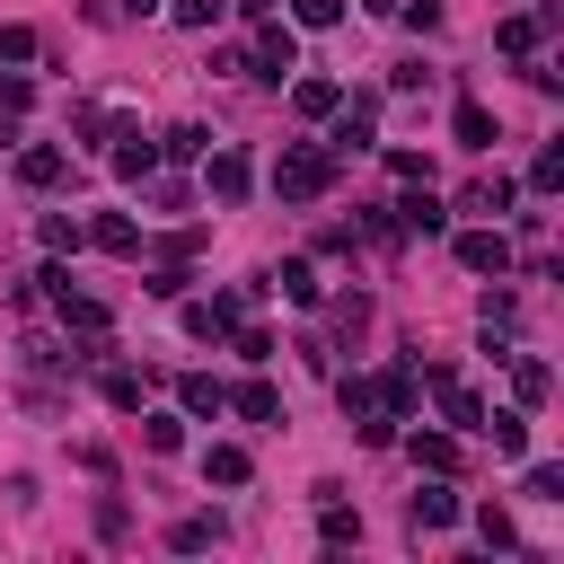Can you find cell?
<instances>
[{
  "mask_svg": "<svg viewBox=\"0 0 564 564\" xmlns=\"http://www.w3.org/2000/svg\"><path fill=\"white\" fill-rule=\"evenodd\" d=\"M326 185H335V159L308 150V141H282V159H273V194H282V203H317Z\"/></svg>",
  "mask_w": 564,
  "mask_h": 564,
  "instance_id": "6da1fadb",
  "label": "cell"
},
{
  "mask_svg": "<svg viewBox=\"0 0 564 564\" xmlns=\"http://www.w3.org/2000/svg\"><path fill=\"white\" fill-rule=\"evenodd\" d=\"M370 132H379V88H361V97H335L326 159H352V150H370Z\"/></svg>",
  "mask_w": 564,
  "mask_h": 564,
  "instance_id": "7a4b0ae2",
  "label": "cell"
},
{
  "mask_svg": "<svg viewBox=\"0 0 564 564\" xmlns=\"http://www.w3.org/2000/svg\"><path fill=\"white\" fill-rule=\"evenodd\" d=\"M256 291H264V282H247V291H220V300H185V335H194V344H220V335L247 317V300H256Z\"/></svg>",
  "mask_w": 564,
  "mask_h": 564,
  "instance_id": "3957f363",
  "label": "cell"
},
{
  "mask_svg": "<svg viewBox=\"0 0 564 564\" xmlns=\"http://www.w3.org/2000/svg\"><path fill=\"white\" fill-rule=\"evenodd\" d=\"M423 388L441 397V414H449L458 432H485V397H476V388H467V379H458L449 361H423Z\"/></svg>",
  "mask_w": 564,
  "mask_h": 564,
  "instance_id": "277c9868",
  "label": "cell"
},
{
  "mask_svg": "<svg viewBox=\"0 0 564 564\" xmlns=\"http://www.w3.org/2000/svg\"><path fill=\"white\" fill-rule=\"evenodd\" d=\"M256 79H282V70H300V35L282 26V18H256V62H247Z\"/></svg>",
  "mask_w": 564,
  "mask_h": 564,
  "instance_id": "5b68a950",
  "label": "cell"
},
{
  "mask_svg": "<svg viewBox=\"0 0 564 564\" xmlns=\"http://www.w3.org/2000/svg\"><path fill=\"white\" fill-rule=\"evenodd\" d=\"M458 511H467V502L449 494V476H432V485H414V502H405V529H414V538H432V529H449Z\"/></svg>",
  "mask_w": 564,
  "mask_h": 564,
  "instance_id": "8992f818",
  "label": "cell"
},
{
  "mask_svg": "<svg viewBox=\"0 0 564 564\" xmlns=\"http://www.w3.org/2000/svg\"><path fill=\"white\" fill-rule=\"evenodd\" d=\"M458 264H467V273H494V282H502V273H511V238H502L494 220H485V229H458Z\"/></svg>",
  "mask_w": 564,
  "mask_h": 564,
  "instance_id": "52a82bcc",
  "label": "cell"
},
{
  "mask_svg": "<svg viewBox=\"0 0 564 564\" xmlns=\"http://www.w3.org/2000/svg\"><path fill=\"white\" fill-rule=\"evenodd\" d=\"M555 18H564V9H555V0H546V9H529V18H502V26H494V44H502V53H520V62H529V53H538V44H546V26H555Z\"/></svg>",
  "mask_w": 564,
  "mask_h": 564,
  "instance_id": "ba28073f",
  "label": "cell"
},
{
  "mask_svg": "<svg viewBox=\"0 0 564 564\" xmlns=\"http://www.w3.org/2000/svg\"><path fill=\"white\" fill-rule=\"evenodd\" d=\"M106 141H115V176H150V167H159V141H150L141 123H115Z\"/></svg>",
  "mask_w": 564,
  "mask_h": 564,
  "instance_id": "9c48e42d",
  "label": "cell"
},
{
  "mask_svg": "<svg viewBox=\"0 0 564 564\" xmlns=\"http://www.w3.org/2000/svg\"><path fill=\"white\" fill-rule=\"evenodd\" d=\"M397 212V229H414V238H441L449 229V203H432V185H414L405 203H388Z\"/></svg>",
  "mask_w": 564,
  "mask_h": 564,
  "instance_id": "30bf717a",
  "label": "cell"
},
{
  "mask_svg": "<svg viewBox=\"0 0 564 564\" xmlns=\"http://www.w3.org/2000/svg\"><path fill=\"white\" fill-rule=\"evenodd\" d=\"M449 132H458V150H494V106L485 97H458L449 106Z\"/></svg>",
  "mask_w": 564,
  "mask_h": 564,
  "instance_id": "8fae6325",
  "label": "cell"
},
{
  "mask_svg": "<svg viewBox=\"0 0 564 564\" xmlns=\"http://www.w3.org/2000/svg\"><path fill=\"white\" fill-rule=\"evenodd\" d=\"M511 203H520V185H511V176H476V185L458 194V212H476V220H502Z\"/></svg>",
  "mask_w": 564,
  "mask_h": 564,
  "instance_id": "7c38bea8",
  "label": "cell"
},
{
  "mask_svg": "<svg viewBox=\"0 0 564 564\" xmlns=\"http://www.w3.org/2000/svg\"><path fill=\"white\" fill-rule=\"evenodd\" d=\"M53 308H62V326H70V335H106V326H115V308H106V300H88V291H53Z\"/></svg>",
  "mask_w": 564,
  "mask_h": 564,
  "instance_id": "4fadbf2b",
  "label": "cell"
},
{
  "mask_svg": "<svg viewBox=\"0 0 564 564\" xmlns=\"http://www.w3.org/2000/svg\"><path fill=\"white\" fill-rule=\"evenodd\" d=\"M405 458H414L423 476H458V441H449V432H405Z\"/></svg>",
  "mask_w": 564,
  "mask_h": 564,
  "instance_id": "5bb4252c",
  "label": "cell"
},
{
  "mask_svg": "<svg viewBox=\"0 0 564 564\" xmlns=\"http://www.w3.org/2000/svg\"><path fill=\"white\" fill-rule=\"evenodd\" d=\"M511 361V388H520V405H546V388H555V370L538 361V352H502Z\"/></svg>",
  "mask_w": 564,
  "mask_h": 564,
  "instance_id": "9a60e30c",
  "label": "cell"
},
{
  "mask_svg": "<svg viewBox=\"0 0 564 564\" xmlns=\"http://www.w3.org/2000/svg\"><path fill=\"white\" fill-rule=\"evenodd\" d=\"M247 185H256L247 159H238V150H212V194H220V203H247Z\"/></svg>",
  "mask_w": 564,
  "mask_h": 564,
  "instance_id": "2e32d148",
  "label": "cell"
},
{
  "mask_svg": "<svg viewBox=\"0 0 564 564\" xmlns=\"http://www.w3.org/2000/svg\"><path fill=\"white\" fill-rule=\"evenodd\" d=\"M264 291H282V300H291V308H317V273H308V264H300V256H291V264H282V273H264Z\"/></svg>",
  "mask_w": 564,
  "mask_h": 564,
  "instance_id": "e0dca14e",
  "label": "cell"
},
{
  "mask_svg": "<svg viewBox=\"0 0 564 564\" xmlns=\"http://www.w3.org/2000/svg\"><path fill=\"white\" fill-rule=\"evenodd\" d=\"M414 397H423V379H414V361H397V370L379 379V405H388V414L405 423V414H414Z\"/></svg>",
  "mask_w": 564,
  "mask_h": 564,
  "instance_id": "ac0fdd59",
  "label": "cell"
},
{
  "mask_svg": "<svg viewBox=\"0 0 564 564\" xmlns=\"http://www.w3.org/2000/svg\"><path fill=\"white\" fill-rule=\"evenodd\" d=\"M176 405H185V414H229V388H220L212 370H194V379L176 388Z\"/></svg>",
  "mask_w": 564,
  "mask_h": 564,
  "instance_id": "d6986e66",
  "label": "cell"
},
{
  "mask_svg": "<svg viewBox=\"0 0 564 564\" xmlns=\"http://www.w3.org/2000/svg\"><path fill=\"white\" fill-rule=\"evenodd\" d=\"M335 97H344V88H335V79H317V70H308V79H291V106H300L308 123H317V115H335Z\"/></svg>",
  "mask_w": 564,
  "mask_h": 564,
  "instance_id": "ffe728a7",
  "label": "cell"
},
{
  "mask_svg": "<svg viewBox=\"0 0 564 564\" xmlns=\"http://www.w3.org/2000/svg\"><path fill=\"white\" fill-rule=\"evenodd\" d=\"M18 185L53 194V185H62V150H18Z\"/></svg>",
  "mask_w": 564,
  "mask_h": 564,
  "instance_id": "44dd1931",
  "label": "cell"
},
{
  "mask_svg": "<svg viewBox=\"0 0 564 564\" xmlns=\"http://www.w3.org/2000/svg\"><path fill=\"white\" fill-rule=\"evenodd\" d=\"M229 405H238L247 423H282V397H273L264 379H247V388H229Z\"/></svg>",
  "mask_w": 564,
  "mask_h": 564,
  "instance_id": "7402d4cb",
  "label": "cell"
},
{
  "mask_svg": "<svg viewBox=\"0 0 564 564\" xmlns=\"http://www.w3.org/2000/svg\"><path fill=\"white\" fill-rule=\"evenodd\" d=\"M335 397H344V414H352V423L388 414V405H379V379H335ZM388 423H397V414H388Z\"/></svg>",
  "mask_w": 564,
  "mask_h": 564,
  "instance_id": "603a6c76",
  "label": "cell"
},
{
  "mask_svg": "<svg viewBox=\"0 0 564 564\" xmlns=\"http://www.w3.org/2000/svg\"><path fill=\"white\" fill-rule=\"evenodd\" d=\"M203 476H212V485H247V449H238V441H212V449H203Z\"/></svg>",
  "mask_w": 564,
  "mask_h": 564,
  "instance_id": "cb8c5ba5",
  "label": "cell"
},
{
  "mask_svg": "<svg viewBox=\"0 0 564 564\" xmlns=\"http://www.w3.org/2000/svg\"><path fill=\"white\" fill-rule=\"evenodd\" d=\"M317 538H326V546H361V511H344V502L326 494V511H317Z\"/></svg>",
  "mask_w": 564,
  "mask_h": 564,
  "instance_id": "d4e9b609",
  "label": "cell"
},
{
  "mask_svg": "<svg viewBox=\"0 0 564 564\" xmlns=\"http://www.w3.org/2000/svg\"><path fill=\"white\" fill-rule=\"evenodd\" d=\"M476 538H485L494 555H511V546H520V529H511V511H502V502H476Z\"/></svg>",
  "mask_w": 564,
  "mask_h": 564,
  "instance_id": "484cf974",
  "label": "cell"
},
{
  "mask_svg": "<svg viewBox=\"0 0 564 564\" xmlns=\"http://www.w3.org/2000/svg\"><path fill=\"white\" fill-rule=\"evenodd\" d=\"M167 546H176V555H203V546H220V520H212V511H194V520H176V529H167Z\"/></svg>",
  "mask_w": 564,
  "mask_h": 564,
  "instance_id": "4316f807",
  "label": "cell"
},
{
  "mask_svg": "<svg viewBox=\"0 0 564 564\" xmlns=\"http://www.w3.org/2000/svg\"><path fill=\"white\" fill-rule=\"evenodd\" d=\"M88 238H97V247H106V256H141V229H132V220H123V212H106V220H97V229H88Z\"/></svg>",
  "mask_w": 564,
  "mask_h": 564,
  "instance_id": "83f0119b",
  "label": "cell"
},
{
  "mask_svg": "<svg viewBox=\"0 0 564 564\" xmlns=\"http://www.w3.org/2000/svg\"><path fill=\"white\" fill-rule=\"evenodd\" d=\"M97 388H106V405H115V414H141V370H123V361H115Z\"/></svg>",
  "mask_w": 564,
  "mask_h": 564,
  "instance_id": "f1b7e54d",
  "label": "cell"
},
{
  "mask_svg": "<svg viewBox=\"0 0 564 564\" xmlns=\"http://www.w3.org/2000/svg\"><path fill=\"white\" fill-rule=\"evenodd\" d=\"M141 441H150L159 458H176V449H185V414H141Z\"/></svg>",
  "mask_w": 564,
  "mask_h": 564,
  "instance_id": "f546056e",
  "label": "cell"
},
{
  "mask_svg": "<svg viewBox=\"0 0 564 564\" xmlns=\"http://www.w3.org/2000/svg\"><path fill=\"white\" fill-rule=\"evenodd\" d=\"M35 238H44V247H53V256H70V247H79V238H88V229H79V220H70V212H44V220H35Z\"/></svg>",
  "mask_w": 564,
  "mask_h": 564,
  "instance_id": "4dcf8cb0",
  "label": "cell"
},
{
  "mask_svg": "<svg viewBox=\"0 0 564 564\" xmlns=\"http://www.w3.org/2000/svg\"><path fill=\"white\" fill-rule=\"evenodd\" d=\"M485 432H494V449H502V458H529V414H494Z\"/></svg>",
  "mask_w": 564,
  "mask_h": 564,
  "instance_id": "1f68e13d",
  "label": "cell"
},
{
  "mask_svg": "<svg viewBox=\"0 0 564 564\" xmlns=\"http://www.w3.org/2000/svg\"><path fill=\"white\" fill-rule=\"evenodd\" d=\"M203 150H212V132H203V123H176V132L159 141V159H203Z\"/></svg>",
  "mask_w": 564,
  "mask_h": 564,
  "instance_id": "d6a6232c",
  "label": "cell"
},
{
  "mask_svg": "<svg viewBox=\"0 0 564 564\" xmlns=\"http://www.w3.org/2000/svg\"><path fill=\"white\" fill-rule=\"evenodd\" d=\"M35 62V26H0V70H26Z\"/></svg>",
  "mask_w": 564,
  "mask_h": 564,
  "instance_id": "836d02e7",
  "label": "cell"
},
{
  "mask_svg": "<svg viewBox=\"0 0 564 564\" xmlns=\"http://www.w3.org/2000/svg\"><path fill=\"white\" fill-rule=\"evenodd\" d=\"M35 106V79L26 70H0V115H26Z\"/></svg>",
  "mask_w": 564,
  "mask_h": 564,
  "instance_id": "e575fe53",
  "label": "cell"
},
{
  "mask_svg": "<svg viewBox=\"0 0 564 564\" xmlns=\"http://www.w3.org/2000/svg\"><path fill=\"white\" fill-rule=\"evenodd\" d=\"M564 185V150H538V167H529V194H555Z\"/></svg>",
  "mask_w": 564,
  "mask_h": 564,
  "instance_id": "d590c367",
  "label": "cell"
},
{
  "mask_svg": "<svg viewBox=\"0 0 564 564\" xmlns=\"http://www.w3.org/2000/svg\"><path fill=\"white\" fill-rule=\"evenodd\" d=\"M529 494H538V502H564V467L538 458V467H529Z\"/></svg>",
  "mask_w": 564,
  "mask_h": 564,
  "instance_id": "8d00e7d4",
  "label": "cell"
},
{
  "mask_svg": "<svg viewBox=\"0 0 564 564\" xmlns=\"http://www.w3.org/2000/svg\"><path fill=\"white\" fill-rule=\"evenodd\" d=\"M397 18H405L414 35H432V26H441V0H397Z\"/></svg>",
  "mask_w": 564,
  "mask_h": 564,
  "instance_id": "74e56055",
  "label": "cell"
},
{
  "mask_svg": "<svg viewBox=\"0 0 564 564\" xmlns=\"http://www.w3.org/2000/svg\"><path fill=\"white\" fill-rule=\"evenodd\" d=\"M388 167H397L405 185H432V159H423V150H388Z\"/></svg>",
  "mask_w": 564,
  "mask_h": 564,
  "instance_id": "f35d334b",
  "label": "cell"
},
{
  "mask_svg": "<svg viewBox=\"0 0 564 564\" xmlns=\"http://www.w3.org/2000/svg\"><path fill=\"white\" fill-rule=\"evenodd\" d=\"M229 344H238L247 361H273V335H264V326H229Z\"/></svg>",
  "mask_w": 564,
  "mask_h": 564,
  "instance_id": "ab89813d",
  "label": "cell"
},
{
  "mask_svg": "<svg viewBox=\"0 0 564 564\" xmlns=\"http://www.w3.org/2000/svg\"><path fill=\"white\" fill-rule=\"evenodd\" d=\"M167 18H176V26H212V18H220V0H167Z\"/></svg>",
  "mask_w": 564,
  "mask_h": 564,
  "instance_id": "60d3db41",
  "label": "cell"
},
{
  "mask_svg": "<svg viewBox=\"0 0 564 564\" xmlns=\"http://www.w3.org/2000/svg\"><path fill=\"white\" fill-rule=\"evenodd\" d=\"M291 18H300V26H335V18H344V0H291Z\"/></svg>",
  "mask_w": 564,
  "mask_h": 564,
  "instance_id": "b9f144b4",
  "label": "cell"
},
{
  "mask_svg": "<svg viewBox=\"0 0 564 564\" xmlns=\"http://www.w3.org/2000/svg\"><path fill=\"white\" fill-rule=\"evenodd\" d=\"M150 300H185V264H159L150 273Z\"/></svg>",
  "mask_w": 564,
  "mask_h": 564,
  "instance_id": "7bdbcfd3",
  "label": "cell"
},
{
  "mask_svg": "<svg viewBox=\"0 0 564 564\" xmlns=\"http://www.w3.org/2000/svg\"><path fill=\"white\" fill-rule=\"evenodd\" d=\"M18 141H26V132H18V115H0V150H18Z\"/></svg>",
  "mask_w": 564,
  "mask_h": 564,
  "instance_id": "ee69618b",
  "label": "cell"
},
{
  "mask_svg": "<svg viewBox=\"0 0 564 564\" xmlns=\"http://www.w3.org/2000/svg\"><path fill=\"white\" fill-rule=\"evenodd\" d=\"M150 9H167V0H123V18H150Z\"/></svg>",
  "mask_w": 564,
  "mask_h": 564,
  "instance_id": "f6af8a7d",
  "label": "cell"
},
{
  "mask_svg": "<svg viewBox=\"0 0 564 564\" xmlns=\"http://www.w3.org/2000/svg\"><path fill=\"white\" fill-rule=\"evenodd\" d=\"M238 9H247V18H273V0H238Z\"/></svg>",
  "mask_w": 564,
  "mask_h": 564,
  "instance_id": "bcb514c9",
  "label": "cell"
},
{
  "mask_svg": "<svg viewBox=\"0 0 564 564\" xmlns=\"http://www.w3.org/2000/svg\"><path fill=\"white\" fill-rule=\"evenodd\" d=\"M361 9H370V18H397V0H361Z\"/></svg>",
  "mask_w": 564,
  "mask_h": 564,
  "instance_id": "7dc6e473",
  "label": "cell"
}]
</instances>
